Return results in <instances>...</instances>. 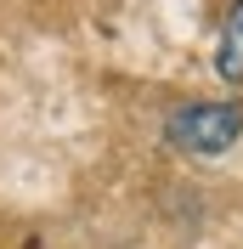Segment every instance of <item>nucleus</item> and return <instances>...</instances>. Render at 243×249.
<instances>
[{
  "label": "nucleus",
  "mask_w": 243,
  "mask_h": 249,
  "mask_svg": "<svg viewBox=\"0 0 243 249\" xmlns=\"http://www.w3.org/2000/svg\"><path fill=\"white\" fill-rule=\"evenodd\" d=\"M243 136V102L238 96H204L164 113V142L187 159H221Z\"/></svg>",
  "instance_id": "1"
},
{
  "label": "nucleus",
  "mask_w": 243,
  "mask_h": 249,
  "mask_svg": "<svg viewBox=\"0 0 243 249\" xmlns=\"http://www.w3.org/2000/svg\"><path fill=\"white\" fill-rule=\"evenodd\" d=\"M215 74H221V85H238V91H243V0H232L226 17H221V40H215Z\"/></svg>",
  "instance_id": "2"
}]
</instances>
